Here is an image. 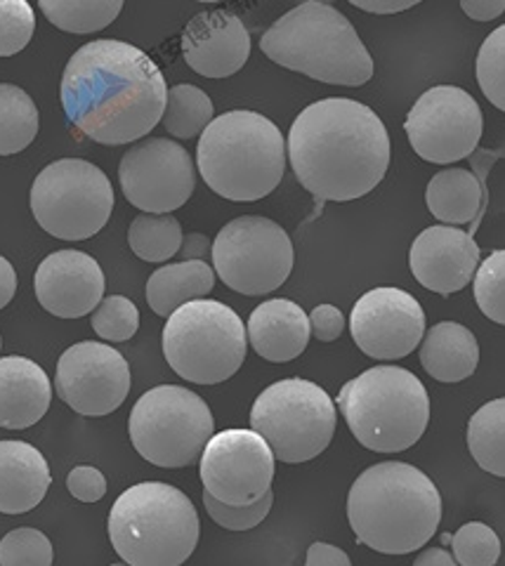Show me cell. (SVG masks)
Wrapping results in <instances>:
<instances>
[{
	"label": "cell",
	"mask_w": 505,
	"mask_h": 566,
	"mask_svg": "<svg viewBox=\"0 0 505 566\" xmlns=\"http://www.w3.org/2000/svg\"><path fill=\"white\" fill-rule=\"evenodd\" d=\"M66 118L99 145H128L164 118L168 85L143 50L93 41L74 52L62 76Z\"/></svg>",
	"instance_id": "1"
},
{
	"label": "cell",
	"mask_w": 505,
	"mask_h": 566,
	"mask_svg": "<svg viewBox=\"0 0 505 566\" xmlns=\"http://www.w3.org/2000/svg\"><path fill=\"white\" fill-rule=\"evenodd\" d=\"M288 158L298 182L319 201H355L390 168V135L367 104L330 97L293 120Z\"/></svg>",
	"instance_id": "2"
},
{
	"label": "cell",
	"mask_w": 505,
	"mask_h": 566,
	"mask_svg": "<svg viewBox=\"0 0 505 566\" xmlns=\"http://www.w3.org/2000/svg\"><path fill=\"white\" fill-rule=\"evenodd\" d=\"M347 520L359 543L382 555H409L434 536L442 495L430 476L409 463L364 470L347 495Z\"/></svg>",
	"instance_id": "3"
},
{
	"label": "cell",
	"mask_w": 505,
	"mask_h": 566,
	"mask_svg": "<svg viewBox=\"0 0 505 566\" xmlns=\"http://www.w3.org/2000/svg\"><path fill=\"white\" fill-rule=\"evenodd\" d=\"M260 50L274 64L328 85L359 87L374 76V60L350 20L319 0L276 20L260 39Z\"/></svg>",
	"instance_id": "4"
},
{
	"label": "cell",
	"mask_w": 505,
	"mask_h": 566,
	"mask_svg": "<svg viewBox=\"0 0 505 566\" xmlns=\"http://www.w3.org/2000/svg\"><path fill=\"white\" fill-rule=\"evenodd\" d=\"M203 182L228 201H257L286 170L284 135L270 118L236 109L208 123L197 147Z\"/></svg>",
	"instance_id": "5"
},
{
	"label": "cell",
	"mask_w": 505,
	"mask_h": 566,
	"mask_svg": "<svg viewBox=\"0 0 505 566\" xmlns=\"http://www.w3.org/2000/svg\"><path fill=\"white\" fill-rule=\"evenodd\" d=\"M199 534L194 505L164 482L130 486L109 512V541L133 566H180L197 551Z\"/></svg>",
	"instance_id": "6"
},
{
	"label": "cell",
	"mask_w": 505,
	"mask_h": 566,
	"mask_svg": "<svg viewBox=\"0 0 505 566\" xmlns=\"http://www.w3.org/2000/svg\"><path fill=\"white\" fill-rule=\"evenodd\" d=\"M338 406L355 439L376 453L411 449L430 422L428 389L399 366H376L345 382Z\"/></svg>",
	"instance_id": "7"
},
{
	"label": "cell",
	"mask_w": 505,
	"mask_h": 566,
	"mask_svg": "<svg viewBox=\"0 0 505 566\" xmlns=\"http://www.w3.org/2000/svg\"><path fill=\"white\" fill-rule=\"evenodd\" d=\"M164 354L176 374L197 385L230 380L246 359V328L218 300H189L168 316Z\"/></svg>",
	"instance_id": "8"
},
{
	"label": "cell",
	"mask_w": 505,
	"mask_h": 566,
	"mask_svg": "<svg viewBox=\"0 0 505 566\" xmlns=\"http://www.w3.org/2000/svg\"><path fill=\"white\" fill-rule=\"evenodd\" d=\"M135 451L156 468L197 463L215 422L208 403L180 385H161L137 399L128 420Z\"/></svg>",
	"instance_id": "9"
},
{
	"label": "cell",
	"mask_w": 505,
	"mask_h": 566,
	"mask_svg": "<svg viewBox=\"0 0 505 566\" xmlns=\"http://www.w3.org/2000/svg\"><path fill=\"white\" fill-rule=\"evenodd\" d=\"M336 406L324 389L303 378L270 385L251 409V428L282 463H307L336 434Z\"/></svg>",
	"instance_id": "10"
},
{
	"label": "cell",
	"mask_w": 505,
	"mask_h": 566,
	"mask_svg": "<svg viewBox=\"0 0 505 566\" xmlns=\"http://www.w3.org/2000/svg\"><path fill=\"white\" fill-rule=\"evenodd\" d=\"M114 189L109 177L83 158H60L31 187V212L48 234L62 241L95 237L109 222Z\"/></svg>",
	"instance_id": "11"
},
{
	"label": "cell",
	"mask_w": 505,
	"mask_h": 566,
	"mask_svg": "<svg viewBox=\"0 0 505 566\" xmlns=\"http://www.w3.org/2000/svg\"><path fill=\"white\" fill-rule=\"evenodd\" d=\"M293 260L286 229L260 216H243L224 224L213 243L218 276L241 295H265L284 286Z\"/></svg>",
	"instance_id": "12"
},
{
	"label": "cell",
	"mask_w": 505,
	"mask_h": 566,
	"mask_svg": "<svg viewBox=\"0 0 505 566\" xmlns=\"http://www.w3.org/2000/svg\"><path fill=\"white\" fill-rule=\"evenodd\" d=\"M404 130L423 161L446 166L475 154L484 133V116L475 97L463 87L438 85L415 99Z\"/></svg>",
	"instance_id": "13"
},
{
	"label": "cell",
	"mask_w": 505,
	"mask_h": 566,
	"mask_svg": "<svg viewBox=\"0 0 505 566\" xmlns=\"http://www.w3.org/2000/svg\"><path fill=\"white\" fill-rule=\"evenodd\" d=\"M118 180L126 199L145 212L182 208L197 187L194 161L178 142L151 137L124 154Z\"/></svg>",
	"instance_id": "14"
},
{
	"label": "cell",
	"mask_w": 505,
	"mask_h": 566,
	"mask_svg": "<svg viewBox=\"0 0 505 566\" xmlns=\"http://www.w3.org/2000/svg\"><path fill=\"white\" fill-rule=\"evenodd\" d=\"M203 489L228 505H249L272 489L274 453L255 430H224L201 453Z\"/></svg>",
	"instance_id": "15"
},
{
	"label": "cell",
	"mask_w": 505,
	"mask_h": 566,
	"mask_svg": "<svg viewBox=\"0 0 505 566\" xmlns=\"http://www.w3.org/2000/svg\"><path fill=\"white\" fill-rule=\"evenodd\" d=\"M57 395L78 416L102 418L116 411L130 392V366L104 343H76L57 361Z\"/></svg>",
	"instance_id": "16"
},
{
	"label": "cell",
	"mask_w": 505,
	"mask_h": 566,
	"mask_svg": "<svg viewBox=\"0 0 505 566\" xmlns=\"http://www.w3.org/2000/svg\"><path fill=\"white\" fill-rule=\"evenodd\" d=\"M350 331L367 357L394 361L407 357L423 340L425 312L402 289H374L357 300Z\"/></svg>",
	"instance_id": "17"
},
{
	"label": "cell",
	"mask_w": 505,
	"mask_h": 566,
	"mask_svg": "<svg viewBox=\"0 0 505 566\" xmlns=\"http://www.w3.org/2000/svg\"><path fill=\"white\" fill-rule=\"evenodd\" d=\"M409 268L428 291L440 295L459 293L480 268V245L465 229L428 227L411 245Z\"/></svg>",
	"instance_id": "18"
},
{
	"label": "cell",
	"mask_w": 505,
	"mask_h": 566,
	"mask_svg": "<svg viewBox=\"0 0 505 566\" xmlns=\"http://www.w3.org/2000/svg\"><path fill=\"white\" fill-rule=\"evenodd\" d=\"M33 289L45 312L81 318L102 303L104 274L95 258L81 251H57L39 264Z\"/></svg>",
	"instance_id": "19"
},
{
	"label": "cell",
	"mask_w": 505,
	"mask_h": 566,
	"mask_svg": "<svg viewBox=\"0 0 505 566\" xmlns=\"http://www.w3.org/2000/svg\"><path fill=\"white\" fill-rule=\"evenodd\" d=\"M185 62L206 78H228L246 64L251 35L234 12L213 10L189 20L182 33Z\"/></svg>",
	"instance_id": "20"
},
{
	"label": "cell",
	"mask_w": 505,
	"mask_h": 566,
	"mask_svg": "<svg viewBox=\"0 0 505 566\" xmlns=\"http://www.w3.org/2000/svg\"><path fill=\"white\" fill-rule=\"evenodd\" d=\"M50 399V378L36 361L27 357L0 359V428H31L48 413Z\"/></svg>",
	"instance_id": "21"
},
{
	"label": "cell",
	"mask_w": 505,
	"mask_h": 566,
	"mask_svg": "<svg viewBox=\"0 0 505 566\" xmlns=\"http://www.w3.org/2000/svg\"><path fill=\"white\" fill-rule=\"evenodd\" d=\"M309 316L286 297L257 305L249 318V340L260 357L286 364L301 357L309 343Z\"/></svg>",
	"instance_id": "22"
},
{
	"label": "cell",
	"mask_w": 505,
	"mask_h": 566,
	"mask_svg": "<svg viewBox=\"0 0 505 566\" xmlns=\"http://www.w3.org/2000/svg\"><path fill=\"white\" fill-rule=\"evenodd\" d=\"M50 468L43 453L27 441H0V512L24 515L50 489Z\"/></svg>",
	"instance_id": "23"
},
{
	"label": "cell",
	"mask_w": 505,
	"mask_h": 566,
	"mask_svg": "<svg viewBox=\"0 0 505 566\" xmlns=\"http://www.w3.org/2000/svg\"><path fill=\"white\" fill-rule=\"evenodd\" d=\"M486 170L477 177L473 170L449 168L432 177L425 189V203L444 224H470V234L480 229L486 206Z\"/></svg>",
	"instance_id": "24"
},
{
	"label": "cell",
	"mask_w": 505,
	"mask_h": 566,
	"mask_svg": "<svg viewBox=\"0 0 505 566\" xmlns=\"http://www.w3.org/2000/svg\"><path fill=\"white\" fill-rule=\"evenodd\" d=\"M421 364L440 382H461L475 374L480 345L473 331L456 322L432 326L421 340Z\"/></svg>",
	"instance_id": "25"
},
{
	"label": "cell",
	"mask_w": 505,
	"mask_h": 566,
	"mask_svg": "<svg viewBox=\"0 0 505 566\" xmlns=\"http://www.w3.org/2000/svg\"><path fill=\"white\" fill-rule=\"evenodd\" d=\"M215 286L211 264L203 260H185L156 270L147 281V303L154 314L170 316L189 300L206 297Z\"/></svg>",
	"instance_id": "26"
},
{
	"label": "cell",
	"mask_w": 505,
	"mask_h": 566,
	"mask_svg": "<svg viewBox=\"0 0 505 566\" xmlns=\"http://www.w3.org/2000/svg\"><path fill=\"white\" fill-rule=\"evenodd\" d=\"M467 449L484 472L505 480V397L484 403L470 418Z\"/></svg>",
	"instance_id": "27"
},
{
	"label": "cell",
	"mask_w": 505,
	"mask_h": 566,
	"mask_svg": "<svg viewBox=\"0 0 505 566\" xmlns=\"http://www.w3.org/2000/svg\"><path fill=\"white\" fill-rule=\"evenodd\" d=\"M39 109L22 87L0 83V156L24 151L39 135Z\"/></svg>",
	"instance_id": "28"
},
{
	"label": "cell",
	"mask_w": 505,
	"mask_h": 566,
	"mask_svg": "<svg viewBox=\"0 0 505 566\" xmlns=\"http://www.w3.org/2000/svg\"><path fill=\"white\" fill-rule=\"evenodd\" d=\"M133 253L145 262H166L182 248V227L170 212H145L128 229Z\"/></svg>",
	"instance_id": "29"
},
{
	"label": "cell",
	"mask_w": 505,
	"mask_h": 566,
	"mask_svg": "<svg viewBox=\"0 0 505 566\" xmlns=\"http://www.w3.org/2000/svg\"><path fill=\"white\" fill-rule=\"evenodd\" d=\"M50 24L66 33L107 29L124 8V0H39Z\"/></svg>",
	"instance_id": "30"
},
{
	"label": "cell",
	"mask_w": 505,
	"mask_h": 566,
	"mask_svg": "<svg viewBox=\"0 0 505 566\" xmlns=\"http://www.w3.org/2000/svg\"><path fill=\"white\" fill-rule=\"evenodd\" d=\"M213 120V102L197 85H176L168 91L164 126L172 137L191 139Z\"/></svg>",
	"instance_id": "31"
},
{
	"label": "cell",
	"mask_w": 505,
	"mask_h": 566,
	"mask_svg": "<svg viewBox=\"0 0 505 566\" xmlns=\"http://www.w3.org/2000/svg\"><path fill=\"white\" fill-rule=\"evenodd\" d=\"M475 71L484 97L505 114V24L484 39Z\"/></svg>",
	"instance_id": "32"
},
{
	"label": "cell",
	"mask_w": 505,
	"mask_h": 566,
	"mask_svg": "<svg viewBox=\"0 0 505 566\" xmlns=\"http://www.w3.org/2000/svg\"><path fill=\"white\" fill-rule=\"evenodd\" d=\"M473 289L480 312L494 324L505 326V248L480 262Z\"/></svg>",
	"instance_id": "33"
},
{
	"label": "cell",
	"mask_w": 505,
	"mask_h": 566,
	"mask_svg": "<svg viewBox=\"0 0 505 566\" xmlns=\"http://www.w3.org/2000/svg\"><path fill=\"white\" fill-rule=\"evenodd\" d=\"M451 551L463 566H494L501 557V538L492 526L470 522L451 536Z\"/></svg>",
	"instance_id": "34"
},
{
	"label": "cell",
	"mask_w": 505,
	"mask_h": 566,
	"mask_svg": "<svg viewBox=\"0 0 505 566\" xmlns=\"http://www.w3.org/2000/svg\"><path fill=\"white\" fill-rule=\"evenodd\" d=\"M91 324L102 340L126 343L139 328V312L124 295H109L93 310Z\"/></svg>",
	"instance_id": "35"
},
{
	"label": "cell",
	"mask_w": 505,
	"mask_h": 566,
	"mask_svg": "<svg viewBox=\"0 0 505 566\" xmlns=\"http://www.w3.org/2000/svg\"><path fill=\"white\" fill-rule=\"evenodd\" d=\"M0 564L3 566H50L52 543L39 528H14L0 541Z\"/></svg>",
	"instance_id": "36"
},
{
	"label": "cell",
	"mask_w": 505,
	"mask_h": 566,
	"mask_svg": "<svg viewBox=\"0 0 505 566\" xmlns=\"http://www.w3.org/2000/svg\"><path fill=\"white\" fill-rule=\"evenodd\" d=\"M33 31H36V14L27 0H0V57L22 52Z\"/></svg>",
	"instance_id": "37"
},
{
	"label": "cell",
	"mask_w": 505,
	"mask_h": 566,
	"mask_svg": "<svg viewBox=\"0 0 505 566\" xmlns=\"http://www.w3.org/2000/svg\"><path fill=\"white\" fill-rule=\"evenodd\" d=\"M272 503H274L272 489L263 495V499H257L255 503H249V505H228L218 501L215 495L203 491V505L208 510V515H211L213 522H218L222 528H230V531L255 528L270 515Z\"/></svg>",
	"instance_id": "38"
},
{
	"label": "cell",
	"mask_w": 505,
	"mask_h": 566,
	"mask_svg": "<svg viewBox=\"0 0 505 566\" xmlns=\"http://www.w3.org/2000/svg\"><path fill=\"white\" fill-rule=\"evenodd\" d=\"M66 489L81 503H97L107 495V480L97 468L81 465L69 472Z\"/></svg>",
	"instance_id": "39"
},
{
	"label": "cell",
	"mask_w": 505,
	"mask_h": 566,
	"mask_svg": "<svg viewBox=\"0 0 505 566\" xmlns=\"http://www.w3.org/2000/svg\"><path fill=\"white\" fill-rule=\"evenodd\" d=\"M309 328L315 333V338L322 343H334L343 335L345 316L334 305H319L309 314Z\"/></svg>",
	"instance_id": "40"
},
{
	"label": "cell",
	"mask_w": 505,
	"mask_h": 566,
	"mask_svg": "<svg viewBox=\"0 0 505 566\" xmlns=\"http://www.w3.org/2000/svg\"><path fill=\"white\" fill-rule=\"evenodd\" d=\"M307 566H350V557H347L340 547L328 543H315L307 551Z\"/></svg>",
	"instance_id": "41"
},
{
	"label": "cell",
	"mask_w": 505,
	"mask_h": 566,
	"mask_svg": "<svg viewBox=\"0 0 505 566\" xmlns=\"http://www.w3.org/2000/svg\"><path fill=\"white\" fill-rule=\"evenodd\" d=\"M463 12L475 22H492L505 12V0H461Z\"/></svg>",
	"instance_id": "42"
},
{
	"label": "cell",
	"mask_w": 505,
	"mask_h": 566,
	"mask_svg": "<svg viewBox=\"0 0 505 566\" xmlns=\"http://www.w3.org/2000/svg\"><path fill=\"white\" fill-rule=\"evenodd\" d=\"M350 3L364 12H374V14H397L404 12L423 0H350Z\"/></svg>",
	"instance_id": "43"
},
{
	"label": "cell",
	"mask_w": 505,
	"mask_h": 566,
	"mask_svg": "<svg viewBox=\"0 0 505 566\" xmlns=\"http://www.w3.org/2000/svg\"><path fill=\"white\" fill-rule=\"evenodd\" d=\"M14 291H17L14 268L3 255H0V310L8 307V303L14 297Z\"/></svg>",
	"instance_id": "44"
},
{
	"label": "cell",
	"mask_w": 505,
	"mask_h": 566,
	"mask_svg": "<svg viewBox=\"0 0 505 566\" xmlns=\"http://www.w3.org/2000/svg\"><path fill=\"white\" fill-rule=\"evenodd\" d=\"M415 566H456V557L449 555L442 547H432V551H425L415 557Z\"/></svg>",
	"instance_id": "45"
},
{
	"label": "cell",
	"mask_w": 505,
	"mask_h": 566,
	"mask_svg": "<svg viewBox=\"0 0 505 566\" xmlns=\"http://www.w3.org/2000/svg\"><path fill=\"white\" fill-rule=\"evenodd\" d=\"M206 245H208V241H206L203 237L191 234V237L185 239V248H182V251H185V255L191 260V253H203Z\"/></svg>",
	"instance_id": "46"
},
{
	"label": "cell",
	"mask_w": 505,
	"mask_h": 566,
	"mask_svg": "<svg viewBox=\"0 0 505 566\" xmlns=\"http://www.w3.org/2000/svg\"><path fill=\"white\" fill-rule=\"evenodd\" d=\"M197 3H220V0H197Z\"/></svg>",
	"instance_id": "47"
},
{
	"label": "cell",
	"mask_w": 505,
	"mask_h": 566,
	"mask_svg": "<svg viewBox=\"0 0 505 566\" xmlns=\"http://www.w3.org/2000/svg\"><path fill=\"white\" fill-rule=\"evenodd\" d=\"M0 347H3V340H0Z\"/></svg>",
	"instance_id": "48"
}]
</instances>
